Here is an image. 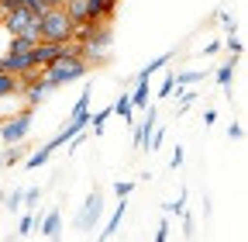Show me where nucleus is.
Here are the masks:
<instances>
[{
    "instance_id": "obj_1",
    "label": "nucleus",
    "mask_w": 248,
    "mask_h": 242,
    "mask_svg": "<svg viewBox=\"0 0 248 242\" xmlns=\"http://www.w3.org/2000/svg\"><path fill=\"white\" fill-rule=\"evenodd\" d=\"M38 73H42V83H45L48 90H55V86H66V83H73V80L90 76V63H86V59H79V55H62L59 63H52V66H45V69H38Z\"/></svg>"
},
{
    "instance_id": "obj_2",
    "label": "nucleus",
    "mask_w": 248,
    "mask_h": 242,
    "mask_svg": "<svg viewBox=\"0 0 248 242\" xmlns=\"http://www.w3.org/2000/svg\"><path fill=\"white\" fill-rule=\"evenodd\" d=\"M73 21H69V14L62 11V7H48L45 11V17L38 21V42H73Z\"/></svg>"
},
{
    "instance_id": "obj_3",
    "label": "nucleus",
    "mask_w": 248,
    "mask_h": 242,
    "mask_svg": "<svg viewBox=\"0 0 248 242\" xmlns=\"http://www.w3.org/2000/svg\"><path fill=\"white\" fill-rule=\"evenodd\" d=\"M31 125H35V111H31V107H17L14 114H7L4 121H0V142H4V145L24 142Z\"/></svg>"
},
{
    "instance_id": "obj_4",
    "label": "nucleus",
    "mask_w": 248,
    "mask_h": 242,
    "mask_svg": "<svg viewBox=\"0 0 248 242\" xmlns=\"http://www.w3.org/2000/svg\"><path fill=\"white\" fill-rule=\"evenodd\" d=\"M100 218H104V190H100V187H93V190L86 194L83 207L76 211L73 225H76V232H93Z\"/></svg>"
},
{
    "instance_id": "obj_5",
    "label": "nucleus",
    "mask_w": 248,
    "mask_h": 242,
    "mask_svg": "<svg viewBox=\"0 0 248 242\" xmlns=\"http://www.w3.org/2000/svg\"><path fill=\"white\" fill-rule=\"evenodd\" d=\"M155 118H159V107L148 104V107H145V118H141V121H135V125H138V128H135V149H148V138H152L155 125H159Z\"/></svg>"
},
{
    "instance_id": "obj_6",
    "label": "nucleus",
    "mask_w": 248,
    "mask_h": 242,
    "mask_svg": "<svg viewBox=\"0 0 248 242\" xmlns=\"http://www.w3.org/2000/svg\"><path fill=\"white\" fill-rule=\"evenodd\" d=\"M48 242H59L62 239V215H59V207H52V211H42V218H38V225H35Z\"/></svg>"
},
{
    "instance_id": "obj_7",
    "label": "nucleus",
    "mask_w": 248,
    "mask_h": 242,
    "mask_svg": "<svg viewBox=\"0 0 248 242\" xmlns=\"http://www.w3.org/2000/svg\"><path fill=\"white\" fill-rule=\"evenodd\" d=\"M172 55H176V52H162V55H155L148 66H141L135 76H128L124 83H131V86H135V83H148V80H152L155 73H159V69H166V66H169V59H172Z\"/></svg>"
},
{
    "instance_id": "obj_8",
    "label": "nucleus",
    "mask_w": 248,
    "mask_h": 242,
    "mask_svg": "<svg viewBox=\"0 0 248 242\" xmlns=\"http://www.w3.org/2000/svg\"><path fill=\"white\" fill-rule=\"evenodd\" d=\"M124 215H128V201H121V204L114 207V215L107 218V225H104V232L97 235V242H110V239L117 235V228H121V222H124Z\"/></svg>"
},
{
    "instance_id": "obj_9",
    "label": "nucleus",
    "mask_w": 248,
    "mask_h": 242,
    "mask_svg": "<svg viewBox=\"0 0 248 242\" xmlns=\"http://www.w3.org/2000/svg\"><path fill=\"white\" fill-rule=\"evenodd\" d=\"M31 153V149L24 145V142H17V145H7L4 153H0V166H17V163H24V156Z\"/></svg>"
},
{
    "instance_id": "obj_10",
    "label": "nucleus",
    "mask_w": 248,
    "mask_h": 242,
    "mask_svg": "<svg viewBox=\"0 0 248 242\" xmlns=\"http://www.w3.org/2000/svg\"><path fill=\"white\" fill-rule=\"evenodd\" d=\"M110 111L121 118V121H128V125H135V111H131V97L128 94H124V90H121V97L110 104Z\"/></svg>"
},
{
    "instance_id": "obj_11",
    "label": "nucleus",
    "mask_w": 248,
    "mask_h": 242,
    "mask_svg": "<svg viewBox=\"0 0 248 242\" xmlns=\"http://www.w3.org/2000/svg\"><path fill=\"white\" fill-rule=\"evenodd\" d=\"M21 94V83H17V76H11V73H0V101H14Z\"/></svg>"
},
{
    "instance_id": "obj_12",
    "label": "nucleus",
    "mask_w": 248,
    "mask_h": 242,
    "mask_svg": "<svg viewBox=\"0 0 248 242\" xmlns=\"http://www.w3.org/2000/svg\"><path fill=\"white\" fill-rule=\"evenodd\" d=\"M148 94H152L148 83H135L131 94H128V97H131V111H145V107H148Z\"/></svg>"
},
{
    "instance_id": "obj_13",
    "label": "nucleus",
    "mask_w": 248,
    "mask_h": 242,
    "mask_svg": "<svg viewBox=\"0 0 248 242\" xmlns=\"http://www.w3.org/2000/svg\"><path fill=\"white\" fill-rule=\"evenodd\" d=\"M234 69H238V55H231V59H228V63H224V66H217V73H214V76H217V83H221L224 90H231V80H234Z\"/></svg>"
},
{
    "instance_id": "obj_14",
    "label": "nucleus",
    "mask_w": 248,
    "mask_h": 242,
    "mask_svg": "<svg viewBox=\"0 0 248 242\" xmlns=\"http://www.w3.org/2000/svg\"><path fill=\"white\" fill-rule=\"evenodd\" d=\"M38 45V38H31V35H11L7 38V52H31Z\"/></svg>"
},
{
    "instance_id": "obj_15",
    "label": "nucleus",
    "mask_w": 248,
    "mask_h": 242,
    "mask_svg": "<svg viewBox=\"0 0 248 242\" xmlns=\"http://www.w3.org/2000/svg\"><path fill=\"white\" fill-rule=\"evenodd\" d=\"M172 80H176V86H190V83L207 80V73L203 69H183V73H172Z\"/></svg>"
},
{
    "instance_id": "obj_16",
    "label": "nucleus",
    "mask_w": 248,
    "mask_h": 242,
    "mask_svg": "<svg viewBox=\"0 0 248 242\" xmlns=\"http://www.w3.org/2000/svg\"><path fill=\"white\" fill-rule=\"evenodd\" d=\"M110 114H114L110 107H104V111H97V114H90V125H86V128H93V135H100V132H104V125L110 121Z\"/></svg>"
},
{
    "instance_id": "obj_17",
    "label": "nucleus",
    "mask_w": 248,
    "mask_h": 242,
    "mask_svg": "<svg viewBox=\"0 0 248 242\" xmlns=\"http://www.w3.org/2000/svg\"><path fill=\"white\" fill-rule=\"evenodd\" d=\"M90 94H93V90H83V94H79V101L73 104V111H69V118H73V121L90 114Z\"/></svg>"
},
{
    "instance_id": "obj_18",
    "label": "nucleus",
    "mask_w": 248,
    "mask_h": 242,
    "mask_svg": "<svg viewBox=\"0 0 248 242\" xmlns=\"http://www.w3.org/2000/svg\"><path fill=\"white\" fill-rule=\"evenodd\" d=\"M183 211H186V190H179L176 201H166L162 204V215H183Z\"/></svg>"
},
{
    "instance_id": "obj_19",
    "label": "nucleus",
    "mask_w": 248,
    "mask_h": 242,
    "mask_svg": "<svg viewBox=\"0 0 248 242\" xmlns=\"http://www.w3.org/2000/svg\"><path fill=\"white\" fill-rule=\"evenodd\" d=\"M21 204H24V187L11 190V197H4V207L7 211H21Z\"/></svg>"
},
{
    "instance_id": "obj_20",
    "label": "nucleus",
    "mask_w": 248,
    "mask_h": 242,
    "mask_svg": "<svg viewBox=\"0 0 248 242\" xmlns=\"http://www.w3.org/2000/svg\"><path fill=\"white\" fill-rule=\"evenodd\" d=\"M131 190H135V180H117V184H114L117 201H128V197H131Z\"/></svg>"
},
{
    "instance_id": "obj_21",
    "label": "nucleus",
    "mask_w": 248,
    "mask_h": 242,
    "mask_svg": "<svg viewBox=\"0 0 248 242\" xmlns=\"http://www.w3.org/2000/svg\"><path fill=\"white\" fill-rule=\"evenodd\" d=\"M42 201V187H24V204L21 207H38Z\"/></svg>"
},
{
    "instance_id": "obj_22",
    "label": "nucleus",
    "mask_w": 248,
    "mask_h": 242,
    "mask_svg": "<svg viewBox=\"0 0 248 242\" xmlns=\"http://www.w3.org/2000/svg\"><path fill=\"white\" fill-rule=\"evenodd\" d=\"M172 73H176V69H169V73H166V80H162V86H159V94H155V97H159V101H166V97H172V86H176V80H172Z\"/></svg>"
},
{
    "instance_id": "obj_23",
    "label": "nucleus",
    "mask_w": 248,
    "mask_h": 242,
    "mask_svg": "<svg viewBox=\"0 0 248 242\" xmlns=\"http://www.w3.org/2000/svg\"><path fill=\"white\" fill-rule=\"evenodd\" d=\"M169 235H172V225H169V215H162L159 228H155V242H169Z\"/></svg>"
},
{
    "instance_id": "obj_24",
    "label": "nucleus",
    "mask_w": 248,
    "mask_h": 242,
    "mask_svg": "<svg viewBox=\"0 0 248 242\" xmlns=\"http://www.w3.org/2000/svg\"><path fill=\"white\" fill-rule=\"evenodd\" d=\"M35 232V211H24L21 215V228H17V235H31Z\"/></svg>"
},
{
    "instance_id": "obj_25",
    "label": "nucleus",
    "mask_w": 248,
    "mask_h": 242,
    "mask_svg": "<svg viewBox=\"0 0 248 242\" xmlns=\"http://www.w3.org/2000/svg\"><path fill=\"white\" fill-rule=\"evenodd\" d=\"M179 218H183V239H193V235H197V232H193V211L186 207Z\"/></svg>"
},
{
    "instance_id": "obj_26",
    "label": "nucleus",
    "mask_w": 248,
    "mask_h": 242,
    "mask_svg": "<svg viewBox=\"0 0 248 242\" xmlns=\"http://www.w3.org/2000/svg\"><path fill=\"white\" fill-rule=\"evenodd\" d=\"M166 142V128L162 125H155V132H152V138H148V153H155V149H159Z\"/></svg>"
},
{
    "instance_id": "obj_27",
    "label": "nucleus",
    "mask_w": 248,
    "mask_h": 242,
    "mask_svg": "<svg viewBox=\"0 0 248 242\" xmlns=\"http://www.w3.org/2000/svg\"><path fill=\"white\" fill-rule=\"evenodd\" d=\"M221 45H224V49H228L231 55H241V42H238V35H228V38H224Z\"/></svg>"
},
{
    "instance_id": "obj_28",
    "label": "nucleus",
    "mask_w": 248,
    "mask_h": 242,
    "mask_svg": "<svg viewBox=\"0 0 248 242\" xmlns=\"http://www.w3.org/2000/svg\"><path fill=\"white\" fill-rule=\"evenodd\" d=\"M228 138H234V142H238V138H245V128L238 125V121H231V125H228Z\"/></svg>"
},
{
    "instance_id": "obj_29",
    "label": "nucleus",
    "mask_w": 248,
    "mask_h": 242,
    "mask_svg": "<svg viewBox=\"0 0 248 242\" xmlns=\"http://www.w3.org/2000/svg\"><path fill=\"white\" fill-rule=\"evenodd\" d=\"M169 166H172V170H179V166H183V149H179V145H176V153H172Z\"/></svg>"
},
{
    "instance_id": "obj_30",
    "label": "nucleus",
    "mask_w": 248,
    "mask_h": 242,
    "mask_svg": "<svg viewBox=\"0 0 248 242\" xmlns=\"http://www.w3.org/2000/svg\"><path fill=\"white\" fill-rule=\"evenodd\" d=\"M14 7H21V0H0V14H4V11H14Z\"/></svg>"
},
{
    "instance_id": "obj_31",
    "label": "nucleus",
    "mask_w": 248,
    "mask_h": 242,
    "mask_svg": "<svg viewBox=\"0 0 248 242\" xmlns=\"http://www.w3.org/2000/svg\"><path fill=\"white\" fill-rule=\"evenodd\" d=\"M214 52H221V42H207L203 45V55H214Z\"/></svg>"
},
{
    "instance_id": "obj_32",
    "label": "nucleus",
    "mask_w": 248,
    "mask_h": 242,
    "mask_svg": "<svg viewBox=\"0 0 248 242\" xmlns=\"http://www.w3.org/2000/svg\"><path fill=\"white\" fill-rule=\"evenodd\" d=\"M214 121H217V111L207 107V111H203V125H214Z\"/></svg>"
},
{
    "instance_id": "obj_33",
    "label": "nucleus",
    "mask_w": 248,
    "mask_h": 242,
    "mask_svg": "<svg viewBox=\"0 0 248 242\" xmlns=\"http://www.w3.org/2000/svg\"><path fill=\"white\" fill-rule=\"evenodd\" d=\"M42 4H45V7H62L66 0H42Z\"/></svg>"
},
{
    "instance_id": "obj_34",
    "label": "nucleus",
    "mask_w": 248,
    "mask_h": 242,
    "mask_svg": "<svg viewBox=\"0 0 248 242\" xmlns=\"http://www.w3.org/2000/svg\"><path fill=\"white\" fill-rule=\"evenodd\" d=\"M7 114H14V111H4V107H0V121H4V118H7Z\"/></svg>"
},
{
    "instance_id": "obj_35",
    "label": "nucleus",
    "mask_w": 248,
    "mask_h": 242,
    "mask_svg": "<svg viewBox=\"0 0 248 242\" xmlns=\"http://www.w3.org/2000/svg\"><path fill=\"white\" fill-rule=\"evenodd\" d=\"M4 197H7V194H4V190H0V204H4Z\"/></svg>"
},
{
    "instance_id": "obj_36",
    "label": "nucleus",
    "mask_w": 248,
    "mask_h": 242,
    "mask_svg": "<svg viewBox=\"0 0 248 242\" xmlns=\"http://www.w3.org/2000/svg\"><path fill=\"white\" fill-rule=\"evenodd\" d=\"M0 17H4V14H0Z\"/></svg>"
}]
</instances>
